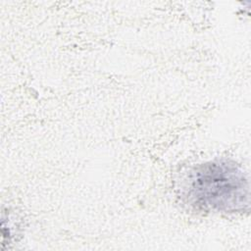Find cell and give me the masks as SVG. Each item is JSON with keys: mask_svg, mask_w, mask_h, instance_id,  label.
<instances>
[{"mask_svg": "<svg viewBox=\"0 0 251 251\" xmlns=\"http://www.w3.org/2000/svg\"><path fill=\"white\" fill-rule=\"evenodd\" d=\"M186 196L196 207L235 213L249 209L250 186L244 171L228 160L196 166L188 175Z\"/></svg>", "mask_w": 251, "mask_h": 251, "instance_id": "1", "label": "cell"}]
</instances>
